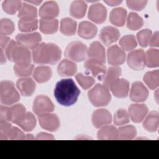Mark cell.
<instances>
[{
  "label": "cell",
  "instance_id": "836d02e7",
  "mask_svg": "<svg viewBox=\"0 0 159 159\" xmlns=\"http://www.w3.org/2000/svg\"><path fill=\"white\" fill-rule=\"evenodd\" d=\"M19 29L24 32H32L38 27L37 19H20L18 22Z\"/></svg>",
  "mask_w": 159,
  "mask_h": 159
},
{
  "label": "cell",
  "instance_id": "52a82bcc",
  "mask_svg": "<svg viewBox=\"0 0 159 159\" xmlns=\"http://www.w3.org/2000/svg\"><path fill=\"white\" fill-rule=\"evenodd\" d=\"M54 107L50 99L45 95L37 96L33 103V111L37 116L50 113L53 111Z\"/></svg>",
  "mask_w": 159,
  "mask_h": 159
},
{
  "label": "cell",
  "instance_id": "5b68a950",
  "mask_svg": "<svg viewBox=\"0 0 159 159\" xmlns=\"http://www.w3.org/2000/svg\"><path fill=\"white\" fill-rule=\"evenodd\" d=\"M0 99L4 105H11L19 101L20 95L12 81L4 80L1 82Z\"/></svg>",
  "mask_w": 159,
  "mask_h": 159
},
{
  "label": "cell",
  "instance_id": "6f0895ef",
  "mask_svg": "<svg viewBox=\"0 0 159 159\" xmlns=\"http://www.w3.org/2000/svg\"><path fill=\"white\" fill-rule=\"evenodd\" d=\"M35 138L32 134H26L25 137V140H34Z\"/></svg>",
  "mask_w": 159,
  "mask_h": 159
},
{
  "label": "cell",
  "instance_id": "f546056e",
  "mask_svg": "<svg viewBox=\"0 0 159 159\" xmlns=\"http://www.w3.org/2000/svg\"><path fill=\"white\" fill-rule=\"evenodd\" d=\"M99 140H116L118 139L117 129L114 125H106L98 132Z\"/></svg>",
  "mask_w": 159,
  "mask_h": 159
},
{
  "label": "cell",
  "instance_id": "7a4b0ae2",
  "mask_svg": "<svg viewBox=\"0 0 159 159\" xmlns=\"http://www.w3.org/2000/svg\"><path fill=\"white\" fill-rule=\"evenodd\" d=\"M61 51L55 43H42L32 50V59L35 63L56 64L61 58Z\"/></svg>",
  "mask_w": 159,
  "mask_h": 159
},
{
  "label": "cell",
  "instance_id": "8fae6325",
  "mask_svg": "<svg viewBox=\"0 0 159 159\" xmlns=\"http://www.w3.org/2000/svg\"><path fill=\"white\" fill-rule=\"evenodd\" d=\"M84 68L87 71H90L93 76L102 81L106 72V68L104 63L95 59H88L84 64Z\"/></svg>",
  "mask_w": 159,
  "mask_h": 159
},
{
  "label": "cell",
  "instance_id": "e0dca14e",
  "mask_svg": "<svg viewBox=\"0 0 159 159\" xmlns=\"http://www.w3.org/2000/svg\"><path fill=\"white\" fill-rule=\"evenodd\" d=\"M120 37L119 30L112 26L103 27L99 34L101 41L106 46L116 42Z\"/></svg>",
  "mask_w": 159,
  "mask_h": 159
},
{
  "label": "cell",
  "instance_id": "d4e9b609",
  "mask_svg": "<svg viewBox=\"0 0 159 159\" xmlns=\"http://www.w3.org/2000/svg\"><path fill=\"white\" fill-rule=\"evenodd\" d=\"M77 71L76 65L68 60H63L58 65L57 72L61 76H73Z\"/></svg>",
  "mask_w": 159,
  "mask_h": 159
},
{
  "label": "cell",
  "instance_id": "30bf717a",
  "mask_svg": "<svg viewBox=\"0 0 159 159\" xmlns=\"http://www.w3.org/2000/svg\"><path fill=\"white\" fill-rule=\"evenodd\" d=\"M88 17L89 20L96 24L103 23L107 17V10L104 6L101 3L92 4L88 11Z\"/></svg>",
  "mask_w": 159,
  "mask_h": 159
},
{
  "label": "cell",
  "instance_id": "4316f807",
  "mask_svg": "<svg viewBox=\"0 0 159 159\" xmlns=\"http://www.w3.org/2000/svg\"><path fill=\"white\" fill-rule=\"evenodd\" d=\"M159 124L158 113L157 111L150 112L143 122L144 129L150 132H154L157 130Z\"/></svg>",
  "mask_w": 159,
  "mask_h": 159
},
{
  "label": "cell",
  "instance_id": "7dc6e473",
  "mask_svg": "<svg viewBox=\"0 0 159 159\" xmlns=\"http://www.w3.org/2000/svg\"><path fill=\"white\" fill-rule=\"evenodd\" d=\"M12 125L8 121L0 120V139L7 140L9 139V133Z\"/></svg>",
  "mask_w": 159,
  "mask_h": 159
},
{
  "label": "cell",
  "instance_id": "f6af8a7d",
  "mask_svg": "<svg viewBox=\"0 0 159 159\" xmlns=\"http://www.w3.org/2000/svg\"><path fill=\"white\" fill-rule=\"evenodd\" d=\"M76 79L81 87L84 89H89L95 82V80L93 77L85 76L82 73H78L76 75Z\"/></svg>",
  "mask_w": 159,
  "mask_h": 159
},
{
  "label": "cell",
  "instance_id": "44dd1931",
  "mask_svg": "<svg viewBox=\"0 0 159 159\" xmlns=\"http://www.w3.org/2000/svg\"><path fill=\"white\" fill-rule=\"evenodd\" d=\"M98 32L97 27L88 21H83L80 23L78 34V35L85 39L94 38Z\"/></svg>",
  "mask_w": 159,
  "mask_h": 159
},
{
  "label": "cell",
  "instance_id": "cb8c5ba5",
  "mask_svg": "<svg viewBox=\"0 0 159 159\" xmlns=\"http://www.w3.org/2000/svg\"><path fill=\"white\" fill-rule=\"evenodd\" d=\"M36 123V119L34 114L30 112H27L16 122V124L24 130L30 132L35 128Z\"/></svg>",
  "mask_w": 159,
  "mask_h": 159
},
{
  "label": "cell",
  "instance_id": "c3c4849f",
  "mask_svg": "<svg viewBox=\"0 0 159 159\" xmlns=\"http://www.w3.org/2000/svg\"><path fill=\"white\" fill-rule=\"evenodd\" d=\"M147 1H130L128 0L126 1V4L128 7L132 10L137 11H142L147 5Z\"/></svg>",
  "mask_w": 159,
  "mask_h": 159
},
{
  "label": "cell",
  "instance_id": "d6a6232c",
  "mask_svg": "<svg viewBox=\"0 0 159 159\" xmlns=\"http://www.w3.org/2000/svg\"><path fill=\"white\" fill-rule=\"evenodd\" d=\"M37 15V11L34 6L24 2L19 11L18 17L20 19H36Z\"/></svg>",
  "mask_w": 159,
  "mask_h": 159
},
{
  "label": "cell",
  "instance_id": "f5cc1de1",
  "mask_svg": "<svg viewBox=\"0 0 159 159\" xmlns=\"http://www.w3.org/2000/svg\"><path fill=\"white\" fill-rule=\"evenodd\" d=\"M36 140H54V137L49 134L45 132H40L37 134L35 137Z\"/></svg>",
  "mask_w": 159,
  "mask_h": 159
},
{
  "label": "cell",
  "instance_id": "6da1fadb",
  "mask_svg": "<svg viewBox=\"0 0 159 159\" xmlns=\"http://www.w3.org/2000/svg\"><path fill=\"white\" fill-rule=\"evenodd\" d=\"M80 94V91L74 81L70 78L59 81L54 89V96L57 102L64 106L74 104Z\"/></svg>",
  "mask_w": 159,
  "mask_h": 159
},
{
  "label": "cell",
  "instance_id": "ee69618b",
  "mask_svg": "<svg viewBox=\"0 0 159 159\" xmlns=\"http://www.w3.org/2000/svg\"><path fill=\"white\" fill-rule=\"evenodd\" d=\"M14 22L9 19L4 18L0 20V34L2 35H11L14 31Z\"/></svg>",
  "mask_w": 159,
  "mask_h": 159
},
{
  "label": "cell",
  "instance_id": "83f0119b",
  "mask_svg": "<svg viewBox=\"0 0 159 159\" xmlns=\"http://www.w3.org/2000/svg\"><path fill=\"white\" fill-rule=\"evenodd\" d=\"M87 4L84 1L78 0L73 1L70 7V13L71 16L76 19L83 18L86 11Z\"/></svg>",
  "mask_w": 159,
  "mask_h": 159
},
{
  "label": "cell",
  "instance_id": "d590c367",
  "mask_svg": "<svg viewBox=\"0 0 159 159\" xmlns=\"http://www.w3.org/2000/svg\"><path fill=\"white\" fill-rule=\"evenodd\" d=\"M143 81L150 89H156L159 84L158 70H157L146 73L143 76Z\"/></svg>",
  "mask_w": 159,
  "mask_h": 159
},
{
  "label": "cell",
  "instance_id": "ab89813d",
  "mask_svg": "<svg viewBox=\"0 0 159 159\" xmlns=\"http://www.w3.org/2000/svg\"><path fill=\"white\" fill-rule=\"evenodd\" d=\"M22 3L19 0H6L2 2V6L4 12L9 14H14L21 8Z\"/></svg>",
  "mask_w": 159,
  "mask_h": 159
},
{
  "label": "cell",
  "instance_id": "7bdbcfd3",
  "mask_svg": "<svg viewBox=\"0 0 159 159\" xmlns=\"http://www.w3.org/2000/svg\"><path fill=\"white\" fill-rule=\"evenodd\" d=\"M129 114L125 109H120L114 115V123L116 125H122L129 123Z\"/></svg>",
  "mask_w": 159,
  "mask_h": 159
},
{
  "label": "cell",
  "instance_id": "816d5d0a",
  "mask_svg": "<svg viewBox=\"0 0 159 159\" xmlns=\"http://www.w3.org/2000/svg\"><path fill=\"white\" fill-rule=\"evenodd\" d=\"M159 37H158V32L156 31L153 35H151L148 44L150 47H158L159 45Z\"/></svg>",
  "mask_w": 159,
  "mask_h": 159
},
{
  "label": "cell",
  "instance_id": "ba28073f",
  "mask_svg": "<svg viewBox=\"0 0 159 159\" xmlns=\"http://www.w3.org/2000/svg\"><path fill=\"white\" fill-rule=\"evenodd\" d=\"M17 42L20 45L29 49L35 48L42 40V37L38 32L19 34L16 37Z\"/></svg>",
  "mask_w": 159,
  "mask_h": 159
},
{
  "label": "cell",
  "instance_id": "5bb4252c",
  "mask_svg": "<svg viewBox=\"0 0 159 159\" xmlns=\"http://www.w3.org/2000/svg\"><path fill=\"white\" fill-rule=\"evenodd\" d=\"M148 96V90L142 82L135 81L132 84L130 92V98L132 101L143 102Z\"/></svg>",
  "mask_w": 159,
  "mask_h": 159
},
{
  "label": "cell",
  "instance_id": "e575fe53",
  "mask_svg": "<svg viewBox=\"0 0 159 159\" xmlns=\"http://www.w3.org/2000/svg\"><path fill=\"white\" fill-rule=\"evenodd\" d=\"M25 112V107L22 104H18L12 106L9 108V120L16 124Z\"/></svg>",
  "mask_w": 159,
  "mask_h": 159
},
{
  "label": "cell",
  "instance_id": "277c9868",
  "mask_svg": "<svg viewBox=\"0 0 159 159\" xmlns=\"http://www.w3.org/2000/svg\"><path fill=\"white\" fill-rule=\"evenodd\" d=\"M88 96L91 103L95 107L107 106L111 99L108 88L101 84H96L90 89Z\"/></svg>",
  "mask_w": 159,
  "mask_h": 159
},
{
  "label": "cell",
  "instance_id": "8992f818",
  "mask_svg": "<svg viewBox=\"0 0 159 159\" xmlns=\"http://www.w3.org/2000/svg\"><path fill=\"white\" fill-rule=\"evenodd\" d=\"M88 49L85 44L80 41L70 43L66 48L65 55L68 58L77 62L83 61L86 59Z\"/></svg>",
  "mask_w": 159,
  "mask_h": 159
},
{
  "label": "cell",
  "instance_id": "8d00e7d4",
  "mask_svg": "<svg viewBox=\"0 0 159 159\" xmlns=\"http://www.w3.org/2000/svg\"><path fill=\"white\" fill-rule=\"evenodd\" d=\"M143 24L142 18L137 13L130 12L127 19V27L132 30H136L140 29Z\"/></svg>",
  "mask_w": 159,
  "mask_h": 159
},
{
  "label": "cell",
  "instance_id": "9a60e30c",
  "mask_svg": "<svg viewBox=\"0 0 159 159\" xmlns=\"http://www.w3.org/2000/svg\"><path fill=\"white\" fill-rule=\"evenodd\" d=\"M39 14L42 19H53L59 14L57 3L53 1L44 2L40 7Z\"/></svg>",
  "mask_w": 159,
  "mask_h": 159
},
{
  "label": "cell",
  "instance_id": "4dcf8cb0",
  "mask_svg": "<svg viewBox=\"0 0 159 159\" xmlns=\"http://www.w3.org/2000/svg\"><path fill=\"white\" fill-rule=\"evenodd\" d=\"M58 27L57 19H40V30L45 34H52L56 32Z\"/></svg>",
  "mask_w": 159,
  "mask_h": 159
},
{
  "label": "cell",
  "instance_id": "9f6ffc18",
  "mask_svg": "<svg viewBox=\"0 0 159 159\" xmlns=\"http://www.w3.org/2000/svg\"><path fill=\"white\" fill-rule=\"evenodd\" d=\"M6 62V58H5V55L4 54L3 52V49L1 48V63L3 64L4 63Z\"/></svg>",
  "mask_w": 159,
  "mask_h": 159
},
{
  "label": "cell",
  "instance_id": "9c48e42d",
  "mask_svg": "<svg viewBox=\"0 0 159 159\" xmlns=\"http://www.w3.org/2000/svg\"><path fill=\"white\" fill-rule=\"evenodd\" d=\"M127 64L134 70H141L145 66V54L143 50L138 49L130 52L127 56Z\"/></svg>",
  "mask_w": 159,
  "mask_h": 159
},
{
  "label": "cell",
  "instance_id": "7402d4cb",
  "mask_svg": "<svg viewBox=\"0 0 159 159\" xmlns=\"http://www.w3.org/2000/svg\"><path fill=\"white\" fill-rule=\"evenodd\" d=\"M88 56L92 59L99 60L102 63H105L106 56L104 47L98 41L93 42L89 46L87 52Z\"/></svg>",
  "mask_w": 159,
  "mask_h": 159
},
{
  "label": "cell",
  "instance_id": "1f68e13d",
  "mask_svg": "<svg viewBox=\"0 0 159 159\" xmlns=\"http://www.w3.org/2000/svg\"><path fill=\"white\" fill-rule=\"evenodd\" d=\"M60 32L67 36L73 35L76 30V22L72 19L66 17L61 20Z\"/></svg>",
  "mask_w": 159,
  "mask_h": 159
},
{
  "label": "cell",
  "instance_id": "f907efd6",
  "mask_svg": "<svg viewBox=\"0 0 159 159\" xmlns=\"http://www.w3.org/2000/svg\"><path fill=\"white\" fill-rule=\"evenodd\" d=\"M9 108L3 105L0 106V119L1 120L9 121Z\"/></svg>",
  "mask_w": 159,
  "mask_h": 159
},
{
  "label": "cell",
  "instance_id": "f1b7e54d",
  "mask_svg": "<svg viewBox=\"0 0 159 159\" xmlns=\"http://www.w3.org/2000/svg\"><path fill=\"white\" fill-rule=\"evenodd\" d=\"M121 74V68L117 66L109 67L103 78V85L109 88Z\"/></svg>",
  "mask_w": 159,
  "mask_h": 159
},
{
  "label": "cell",
  "instance_id": "603a6c76",
  "mask_svg": "<svg viewBox=\"0 0 159 159\" xmlns=\"http://www.w3.org/2000/svg\"><path fill=\"white\" fill-rule=\"evenodd\" d=\"M127 18V11L122 7H117L112 9L110 13L109 20L116 26L122 27L124 25Z\"/></svg>",
  "mask_w": 159,
  "mask_h": 159
},
{
  "label": "cell",
  "instance_id": "7c38bea8",
  "mask_svg": "<svg viewBox=\"0 0 159 159\" xmlns=\"http://www.w3.org/2000/svg\"><path fill=\"white\" fill-rule=\"evenodd\" d=\"M109 64L117 66L124 63L126 58L125 52L117 45L111 46L107 51Z\"/></svg>",
  "mask_w": 159,
  "mask_h": 159
},
{
  "label": "cell",
  "instance_id": "3957f363",
  "mask_svg": "<svg viewBox=\"0 0 159 159\" xmlns=\"http://www.w3.org/2000/svg\"><path fill=\"white\" fill-rule=\"evenodd\" d=\"M5 52L7 60L17 65L30 64L32 57L30 51L14 40H11Z\"/></svg>",
  "mask_w": 159,
  "mask_h": 159
},
{
  "label": "cell",
  "instance_id": "d6986e66",
  "mask_svg": "<svg viewBox=\"0 0 159 159\" xmlns=\"http://www.w3.org/2000/svg\"><path fill=\"white\" fill-rule=\"evenodd\" d=\"M148 107L142 104H133L129 107V114L135 123L141 122L148 113Z\"/></svg>",
  "mask_w": 159,
  "mask_h": 159
},
{
  "label": "cell",
  "instance_id": "b9f144b4",
  "mask_svg": "<svg viewBox=\"0 0 159 159\" xmlns=\"http://www.w3.org/2000/svg\"><path fill=\"white\" fill-rule=\"evenodd\" d=\"M34 65H17L14 66V71L17 76L27 77L30 76L34 70Z\"/></svg>",
  "mask_w": 159,
  "mask_h": 159
},
{
  "label": "cell",
  "instance_id": "11a10c76",
  "mask_svg": "<svg viewBox=\"0 0 159 159\" xmlns=\"http://www.w3.org/2000/svg\"><path fill=\"white\" fill-rule=\"evenodd\" d=\"M104 2L109 6H117L119 4H120V3H122V1H117V0H115V1H104Z\"/></svg>",
  "mask_w": 159,
  "mask_h": 159
},
{
  "label": "cell",
  "instance_id": "4fadbf2b",
  "mask_svg": "<svg viewBox=\"0 0 159 159\" xmlns=\"http://www.w3.org/2000/svg\"><path fill=\"white\" fill-rule=\"evenodd\" d=\"M40 125L43 129L50 132L57 130L60 127V120L58 116L55 114H45L39 116Z\"/></svg>",
  "mask_w": 159,
  "mask_h": 159
},
{
  "label": "cell",
  "instance_id": "60d3db41",
  "mask_svg": "<svg viewBox=\"0 0 159 159\" xmlns=\"http://www.w3.org/2000/svg\"><path fill=\"white\" fill-rule=\"evenodd\" d=\"M119 45L122 49L125 51H131L137 47V41L133 35H126L121 38Z\"/></svg>",
  "mask_w": 159,
  "mask_h": 159
},
{
  "label": "cell",
  "instance_id": "ac0fdd59",
  "mask_svg": "<svg viewBox=\"0 0 159 159\" xmlns=\"http://www.w3.org/2000/svg\"><path fill=\"white\" fill-rule=\"evenodd\" d=\"M109 88L114 96L119 98H124L129 93V82L125 79L118 78L112 83Z\"/></svg>",
  "mask_w": 159,
  "mask_h": 159
},
{
  "label": "cell",
  "instance_id": "bcb514c9",
  "mask_svg": "<svg viewBox=\"0 0 159 159\" xmlns=\"http://www.w3.org/2000/svg\"><path fill=\"white\" fill-rule=\"evenodd\" d=\"M152 35V31L150 29H143L137 34V38L139 45L143 47H146L148 45L150 39Z\"/></svg>",
  "mask_w": 159,
  "mask_h": 159
},
{
  "label": "cell",
  "instance_id": "ffe728a7",
  "mask_svg": "<svg viewBox=\"0 0 159 159\" xmlns=\"http://www.w3.org/2000/svg\"><path fill=\"white\" fill-rule=\"evenodd\" d=\"M16 86L20 94L24 96H30L35 91L36 84L30 78H23L18 80Z\"/></svg>",
  "mask_w": 159,
  "mask_h": 159
},
{
  "label": "cell",
  "instance_id": "db71d44e",
  "mask_svg": "<svg viewBox=\"0 0 159 159\" xmlns=\"http://www.w3.org/2000/svg\"><path fill=\"white\" fill-rule=\"evenodd\" d=\"M11 39L9 37H6V35H1L0 36V46L1 49L6 48L9 43L10 42Z\"/></svg>",
  "mask_w": 159,
  "mask_h": 159
},
{
  "label": "cell",
  "instance_id": "484cf974",
  "mask_svg": "<svg viewBox=\"0 0 159 159\" xmlns=\"http://www.w3.org/2000/svg\"><path fill=\"white\" fill-rule=\"evenodd\" d=\"M52 75V70L49 66H39L34 70L33 76L39 83H45L48 81Z\"/></svg>",
  "mask_w": 159,
  "mask_h": 159
},
{
  "label": "cell",
  "instance_id": "680465c9",
  "mask_svg": "<svg viewBox=\"0 0 159 159\" xmlns=\"http://www.w3.org/2000/svg\"><path fill=\"white\" fill-rule=\"evenodd\" d=\"M27 2H29V3H32L34 4L35 5H39V4H40L42 2V1H27Z\"/></svg>",
  "mask_w": 159,
  "mask_h": 159
},
{
  "label": "cell",
  "instance_id": "681fc988",
  "mask_svg": "<svg viewBox=\"0 0 159 159\" xmlns=\"http://www.w3.org/2000/svg\"><path fill=\"white\" fill-rule=\"evenodd\" d=\"M25 135L16 127H12L9 133V139L11 140H25Z\"/></svg>",
  "mask_w": 159,
  "mask_h": 159
},
{
  "label": "cell",
  "instance_id": "f35d334b",
  "mask_svg": "<svg viewBox=\"0 0 159 159\" xmlns=\"http://www.w3.org/2000/svg\"><path fill=\"white\" fill-rule=\"evenodd\" d=\"M117 134L120 140H132L135 137L137 130L133 125H126L120 127L117 130Z\"/></svg>",
  "mask_w": 159,
  "mask_h": 159
},
{
  "label": "cell",
  "instance_id": "2e32d148",
  "mask_svg": "<svg viewBox=\"0 0 159 159\" xmlns=\"http://www.w3.org/2000/svg\"><path fill=\"white\" fill-rule=\"evenodd\" d=\"M91 120L93 125L96 128H100L110 124L112 122V116L107 110L99 109L93 113Z\"/></svg>",
  "mask_w": 159,
  "mask_h": 159
},
{
  "label": "cell",
  "instance_id": "74e56055",
  "mask_svg": "<svg viewBox=\"0 0 159 159\" xmlns=\"http://www.w3.org/2000/svg\"><path fill=\"white\" fill-rule=\"evenodd\" d=\"M145 65L150 68L158 67L159 65V51L158 49L150 48L145 54Z\"/></svg>",
  "mask_w": 159,
  "mask_h": 159
}]
</instances>
